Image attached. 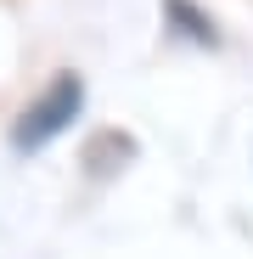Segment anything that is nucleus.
I'll return each mask as SVG.
<instances>
[{
	"label": "nucleus",
	"mask_w": 253,
	"mask_h": 259,
	"mask_svg": "<svg viewBox=\"0 0 253 259\" xmlns=\"http://www.w3.org/2000/svg\"><path fill=\"white\" fill-rule=\"evenodd\" d=\"M79 107H84V84L73 79V73H62L45 96H39L28 113H23V124H17V136H12V147L17 152H39V147H51L62 130L79 118Z\"/></svg>",
	"instance_id": "1"
}]
</instances>
